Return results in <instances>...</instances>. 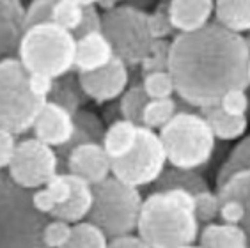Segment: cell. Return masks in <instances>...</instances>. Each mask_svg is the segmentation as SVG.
I'll return each instance as SVG.
<instances>
[{"mask_svg":"<svg viewBox=\"0 0 250 248\" xmlns=\"http://www.w3.org/2000/svg\"><path fill=\"white\" fill-rule=\"evenodd\" d=\"M73 225L62 220H52L43 230V241L48 248H64L71 239Z\"/></svg>","mask_w":250,"mask_h":248,"instance_id":"obj_36","label":"cell"},{"mask_svg":"<svg viewBox=\"0 0 250 248\" xmlns=\"http://www.w3.org/2000/svg\"><path fill=\"white\" fill-rule=\"evenodd\" d=\"M61 174L57 151L38 139H25L18 142L9 165L11 181L23 190H41Z\"/></svg>","mask_w":250,"mask_h":248,"instance_id":"obj_10","label":"cell"},{"mask_svg":"<svg viewBox=\"0 0 250 248\" xmlns=\"http://www.w3.org/2000/svg\"><path fill=\"white\" fill-rule=\"evenodd\" d=\"M53 7L55 2L50 0H34L25 11V30L38 25L53 23Z\"/></svg>","mask_w":250,"mask_h":248,"instance_id":"obj_35","label":"cell"},{"mask_svg":"<svg viewBox=\"0 0 250 248\" xmlns=\"http://www.w3.org/2000/svg\"><path fill=\"white\" fill-rule=\"evenodd\" d=\"M137 135H139V126L126 119H119L112 123L105 131V139H103V149L110 160H121V158L128 156L133 151L135 144H137Z\"/></svg>","mask_w":250,"mask_h":248,"instance_id":"obj_20","label":"cell"},{"mask_svg":"<svg viewBox=\"0 0 250 248\" xmlns=\"http://www.w3.org/2000/svg\"><path fill=\"white\" fill-rule=\"evenodd\" d=\"M29 83L34 94L39 96V98H43V100H48L50 94H52V89H53L52 78L44 77V75H30Z\"/></svg>","mask_w":250,"mask_h":248,"instance_id":"obj_43","label":"cell"},{"mask_svg":"<svg viewBox=\"0 0 250 248\" xmlns=\"http://www.w3.org/2000/svg\"><path fill=\"white\" fill-rule=\"evenodd\" d=\"M220 199L211 190L193 195V211H195V218L199 220V224H213L215 218L220 216Z\"/></svg>","mask_w":250,"mask_h":248,"instance_id":"obj_34","label":"cell"},{"mask_svg":"<svg viewBox=\"0 0 250 248\" xmlns=\"http://www.w3.org/2000/svg\"><path fill=\"white\" fill-rule=\"evenodd\" d=\"M34 139L46 144L50 147L59 149L66 145L75 133V115L66 108L46 101L38 121L34 124Z\"/></svg>","mask_w":250,"mask_h":248,"instance_id":"obj_13","label":"cell"},{"mask_svg":"<svg viewBox=\"0 0 250 248\" xmlns=\"http://www.w3.org/2000/svg\"><path fill=\"white\" fill-rule=\"evenodd\" d=\"M85 100L87 96L83 92L82 85H80L78 73H67L64 77L53 80V89L48 101L66 108L69 114L77 115L82 110Z\"/></svg>","mask_w":250,"mask_h":248,"instance_id":"obj_23","label":"cell"},{"mask_svg":"<svg viewBox=\"0 0 250 248\" xmlns=\"http://www.w3.org/2000/svg\"><path fill=\"white\" fill-rule=\"evenodd\" d=\"M249 85H250V64H249Z\"/></svg>","mask_w":250,"mask_h":248,"instance_id":"obj_48","label":"cell"},{"mask_svg":"<svg viewBox=\"0 0 250 248\" xmlns=\"http://www.w3.org/2000/svg\"><path fill=\"white\" fill-rule=\"evenodd\" d=\"M105 131V124L96 114H92L89 110H80L75 115V133H73L71 140L62 147L55 149L59 156L61 174H66V163L71 151H75L80 145H85V144H103Z\"/></svg>","mask_w":250,"mask_h":248,"instance_id":"obj_16","label":"cell"},{"mask_svg":"<svg viewBox=\"0 0 250 248\" xmlns=\"http://www.w3.org/2000/svg\"><path fill=\"white\" fill-rule=\"evenodd\" d=\"M44 188L50 191V195H52V199L55 201L57 206L66 204V202L71 199L73 191H71V183H69V176H67V174H57Z\"/></svg>","mask_w":250,"mask_h":248,"instance_id":"obj_39","label":"cell"},{"mask_svg":"<svg viewBox=\"0 0 250 248\" xmlns=\"http://www.w3.org/2000/svg\"><path fill=\"white\" fill-rule=\"evenodd\" d=\"M179 112V103L174 98L168 100H151L147 103L142 115V126L147 129H162L165 128L170 121L176 117V114Z\"/></svg>","mask_w":250,"mask_h":248,"instance_id":"obj_28","label":"cell"},{"mask_svg":"<svg viewBox=\"0 0 250 248\" xmlns=\"http://www.w3.org/2000/svg\"><path fill=\"white\" fill-rule=\"evenodd\" d=\"M16 57L30 75L57 80L75 69L77 39L55 23L38 25L25 30Z\"/></svg>","mask_w":250,"mask_h":248,"instance_id":"obj_3","label":"cell"},{"mask_svg":"<svg viewBox=\"0 0 250 248\" xmlns=\"http://www.w3.org/2000/svg\"><path fill=\"white\" fill-rule=\"evenodd\" d=\"M168 59H170V41L160 39L154 41L151 52L146 55V59L140 64L142 75H151V73L168 71Z\"/></svg>","mask_w":250,"mask_h":248,"instance_id":"obj_33","label":"cell"},{"mask_svg":"<svg viewBox=\"0 0 250 248\" xmlns=\"http://www.w3.org/2000/svg\"><path fill=\"white\" fill-rule=\"evenodd\" d=\"M199 114L208 121L215 139L218 140H226V142L238 140L247 133V128H249V117L247 115L234 117V115L226 114L218 105L199 110Z\"/></svg>","mask_w":250,"mask_h":248,"instance_id":"obj_21","label":"cell"},{"mask_svg":"<svg viewBox=\"0 0 250 248\" xmlns=\"http://www.w3.org/2000/svg\"><path fill=\"white\" fill-rule=\"evenodd\" d=\"M69 176V183H71V199L62 206H57L53 211L52 218L53 220H62L67 224H80L89 216L94 204V193H92V186L87 181H83L82 177Z\"/></svg>","mask_w":250,"mask_h":248,"instance_id":"obj_18","label":"cell"},{"mask_svg":"<svg viewBox=\"0 0 250 248\" xmlns=\"http://www.w3.org/2000/svg\"><path fill=\"white\" fill-rule=\"evenodd\" d=\"M222 224L226 225H241L245 220V206L240 201H226L220 207Z\"/></svg>","mask_w":250,"mask_h":248,"instance_id":"obj_40","label":"cell"},{"mask_svg":"<svg viewBox=\"0 0 250 248\" xmlns=\"http://www.w3.org/2000/svg\"><path fill=\"white\" fill-rule=\"evenodd\" d=\"M201 224L193 211V195L185 190L153 191L140 209L137 236L149 248H181L193 245Z\"/></svg>","mask_w":250,"mask_h":248,"instance_id":"obj_2","label":"cell"},{"mask_svg":"<svg viewBox=\"0 0 250 248\" xmlns=\"http://www.w3.org/2000/svg\"><path fill=\"white\" fill-rule=\"evenodd\" d=\"M25 11L18 0H0V61L18 55L25 34Z\"/></svg>","mask_w":250,"mask_h":248,"instance_id":"obj_14","label":"cell"},{"mask_svg":"<svg viewBox=\"0 0 250 248\" xmlns=\"http://www.w3.org/2000/svg\"><path fill=\"white\" fill-rule=\"evenodd\" d=\"M181 248H202L201 245H187V247H181Z\"/></svg>","mask_w":250,"mask_h":248,"instance_id":"obj_46","label":"cell"},{"mask_svg":"<svg viewBox=\"0 0 250 248\" xmlns=\"http://www.w3.org/2000/svg\"><path fill=\"white\" fill-rule=\"evenodd\" d=\"M167 154L160 135L139 126L137 144L128 156L112 162V176L139 190L140 186L154 185L167 168Z\"/></svg>","mask_w":250,"mask_h":248,"instance_id":"obj_9","label":"cell"},{"mask_svg":"<svg viewBox=\"0 0 250 248\" xmlns=\"http://www.w3.org/2000/svg\"><path fill=\"white\" fill-rule=\"evenodd\" d=\"M96 5H98V9H103L105 13H108V11L116 9L119 4H117L116 0H100V2H96Z\"/></svg>","mask_w":250,"mask_h":248,"instance_id":"obj_45","label":"cell"},{"mask_svg":"<svg viewBox=\"0 0 250 248\" xmlns=\"http://www.w3.org/2000/svg\"><path fill=\"white\" fill-rule=\"evenodd\" d=\"M29 77L18 57L0 61V128L13 135L30 131L48 101L34 94Z\"/></svg>","mask_w":250,"mask_h":248,"instance_id":"obj_6","label":"cell"},{"mask_svg":"<svg viewBox=\"0 0 250 248\" xmlns=\"http://www.w3.org/2000/svg\"><path fill=\"white\" fill-rule=\"evenodd\" d=\"M168 15L178 34H190L204 29L215 16L211 0H172L168 2Z\"/></svg>","mask_w":250,"mask_h":248,"instance_id":"obj_15","label":"cell"},{"mask_svg":"<svg viewBox=\"0 0 250 248\" xmlns=\"http://www.w3.org/2000/svg\"><path fill=\"white\" fill-rule=\"evenodd\" d=\"M83 4V20L80 27H78L73 36L75 39H82L89 34H96V32H101V13L98 9L96 2H91V0H82Z\"/></svg>","mask_w":250,"mask_h":248,"instance_id":"obj_37","label":"cell"},{"mask_svg":"<svg viewBox=\"0 0 250 248\" xmlns=\"http://www.w3.org/2000/svg\"><path fill=\"white\" fill-rule=\"evenodd\" d=\"M108 248H149L147 245L139 238V236H123V238H116L108 241Z\"/></svg>","mask_w":250,"mask_h":248,"instance_id":"obj_44","label":"cell"},{"mask_svg":"<svg viewBox=\"0 0 250 248\" xmlns=\"http://www.w3.org/2000/svg\"><path fill=\"white\" fill-rule=\"evenodd\" d=\"M215 21L222 27L243 36L250 32V2L247 0H220L215 2Z\"/></svg>","mask_w":250,"mask_h":248,"instance_id":"obj_24","label":"cell"},{"mask_svg":"<svg viewBox=\"0 0 250 248\" xmlns=\"http://www.w3.org/2000/svg\"><path fill=\"white\" fill-rule=\"evenodd\" d=\"M78 80L87 98L103 105L125 94L130 83V71L125 62L116 57L108 66L98 71L78 73Z\"/></svg>","mask_w":250,"mask_h":248,"instance_id":"obj_11","label":"cell"},{"mask_svg":"<svg viewBox=\"0 0 250 248\" xmlns=\"http://www.w3.org/2000/svg\"><path fill=\"white\" fill-rule=\"evenodd\" d=\"M116 59V52L103 32L89 34L77 41V73H92L108 66Z\"/></svg>","mask_w":250,"mask_h":248,"instance_id":"obj_17","label":"cell"},{"mask_svg":"<svg viewBox=\"0 0 250 248\" xmlns=\"http://www.w3.org/2000/svg\"><path fill=\"white\" fill-rule=\"evenodd\" d=\"M149 101L151 100L146 94L142 82L131 83V85H128L125 94L119 98L121 117L137 124V126H142V115H144V110Z\"/></svg>","mask_w":250,"mask_h":248,"instance_id":"obj_27","label":"cell"},{"mask_svg":"<svg viewBox=\"0 0 250 248\" xmlns=\"http://www.w3.org/2000/svg\"><path fill=\"white\" fill-rule=\"evenodd\" d=\"M147 25L149 32L156 41L160 39H168L170 36H176L170 15H168V2H160L151 13H147Z\"/></svg>","mask_w":250,"mask_h":248,"instance_id":"obj_32","label":"cell"},{"mask_svg":"<svg viewBox=\"0 0 250 248\" xmlns=\"http://www.w3.org/2000/svg\"><path fill=\"white\" fill-rule=\"evenodd\" d=\"M108 241L105 232L98 229L91 222H80L73 225L71 239L64 248H108Z\"/></svg>","mask_w":250,"mask_h":248,"instance_id":"obj_29","label":"cell"},{"mask_svg":"<svg viewBox=\"0 0 250 248\" xmlns=\"http://www.w3.org/2000/svg\"><path fill=\"white\" fill-rule=\"evenodd\" d=\"M27 191L0 176V248H48L43 241L46 215L34 209Z\"/></svg>","mask_w":250,"mask_h":248,"instance_id":"obj_5","label":"cell"},{"mask_svg":"<svg viewBox=\"0 0 250 248\" xmlns=\"http://www.w3.org/2000/svg\"><path fill=\"white\" fill-rule=\"evenodd\" d=\"M245 41H247V44H249V48H250V32H249V36L245 38Z\"/></svg>","mask_w":250,"mask_h":248,"instance_id":"obj_47","label":"cell"},{"mask_svg":"<svg viewBox=\"0 0 250 248\" xmlns=\"http://www.w3.org/2000/svg\"><path fill=\"white\" fill-rule=\"evenodd\" d=\"M167 162L174 168L199 170L211 160L217 139L208 121L199 112L181 110L170 123L158 131Z\"/></svg>","mask_w":250,"mask_h":248,"instance_id":"obj_4","label":"cell"},{"mask_svg":"<svg viewBox=\"0 0 250 248\" xmlns=\"http://www.w3.org/2000/svg\"><path fill=\"white\" fill-rule=\"evenodd\" d=\"M66 174L82 177L91 186H96L112 176V160L101 144H85L71 151Z\"/></svg>","mask_w":250,"mask_h":248,"instance_id":"obj_12","label":"cell"},{"mask_svg":"<svg viewBox=\"0 0 250 248\" xmlns=\"http://www.w3.org/2000/svg\"><path fill=\"white\" fill-rule=\"evenodd\" d=\"M16 145H18L16 135L0 128V170L9 168L11 162H13V156H15Z\"/></svg>","mask_w":250,"mask_h":248,"instance_id":"obj_41","label":"cell"},{"mask_svg":"<svg viewBox=\"0 0 250 248\" xmlns=\"http://www.w3.org/2000/svg\"><path fill=\"white\" fill-rule=\"evenodd\" d=\"M92 193L94 204L87 222L103 230L108 239L131 236L137 230L144 202L137 188L110 176L106 181L92 186Z\"/></svg>","mask_w":250,"mask_h":248,"instance_id":"obj_7","label":"cell"},{"mask_svg":"<svg viewBox=\"0 0 250 248\" xmlns=\"http://www.w3.org/2000/svg\"><path fill=\"white\" fill-rule=\"evenodd\" d=\"M220 106L226 114L229 115H234V117H241V115H247L249 112V96H247V91H240V89H236V91H229L220 101Z\"/></svg>","mask_w":250,"mask_h":248,"instance_id":"obj_38","label":"cell"},{"mask_svg":"<svg viewBox=\"0 0 250 248\" xmlns=\"http://www.w3.org/2000/svg\"><path fill=\"white\" fill-rule=\"evenodd\" d=\"M249 64L245 36L217 21L197 32L176 34L170 41L168 73L176 83V94L190 108L217 106L229 91H247Z\"/></svg>","mask_w":250,"mask_h":248,"instance_id":"obj_1","label":"cell"},{"mask_svg":"<svg viewBox=\"0 0 250 248\" xmlns=\"http://www.w3.org/2000/svg\"><path fill=\"white\" fill-rule=\"evenodd\" d=\"M142 87L149 100H168L176 94V83L168 71L151 73L142 77Z\"/></svg>","mask_w":250,"mask_h":248,"instance_id":"obj_31","label":"cell"},{"mask_svg":"<svg viewBox=\"0 0 250 248\" xmlns=\"http://www.w3.org/2000/svg\"><path fill=\"white\" fill-rule=\"evenodd\" d=\"M249 248H250V247H249Z\"/></svg>","mask_w":250,"mask_h":248,"instance_id":"obj_49","label":"cell"},{"mask_svg":"<svg viewBox=\"0 0 250 248\" xmlns=\"http://www.w3.org/2000/svg\"><path fill=\"white\" fill-rule=\"evenodd\" d=\"M217 195L220 202L226 201H240L245 206V220H243V230L250 243V168L232 176L224 186L217 188Z\"/></svg>","mask_w":250,"mask_h":248,"instance_id":"obj_25","label":"cell"},{"mask_svg":"<svg viewBox=\"0 0 250 248\" xmlns=\"http://www.w3.org/2000/svg\"><path fill=\"white\" fill-rule=\"evenodd\" d=\"M101 32L110 41L116 57L128 67L140 66L156 41L149 32L147 13L133 4H119L103 13Z\"/></svg>","mask_w":250,"mask_h":248,"instance_id":"obj_8","label":"cell"},{"mask_svg":"<svg viewBox=\"0 0 250 248\" xmlns=\"http://www.w3.org/2000/svg\"><path fill=\"white\" fill-rule=\"evenodd\" d=\"M247 168H250V135L241 139L232 147L231 153L227 154L226 162L222 163V167L217 172V177H215L217 188L224 186L232 176L247 170Z\"/></svg>","mask_w":250,"mask_h":248,"instance_id":"obj_26","label":"cell"},{"mask_svg":"<svg viewBox=\"0 0 250 248\" xmlns=\"http://www.w3.org/2000/svg\"><path fill=\"white\" fill-rule=\"evenodd\" d=\"M30 201H32L34 209L46 216L52 215L53 211H55V207H57V204H55V201L52 199V195H50V191L46 190V188L34 190L32 193H30Z\"/></svg>","mask_w":250,"mask_h":248,"instance_id":"obj_42","label":"cell"},{"mask_svg":"<svg viewBox=\"0 0 250 248\" xmlns=\"http://www.w3.org/2000/svg\"><path fill=\"white\" fill-rule=\"evenodd\" d=\"M199 245L202 248H249V238L241 225L208 224L201 229Z\"/></svg>","mask_w":250,"mask_h":248,"instance_id":"obj_19","label":"cell"},{"mask_svg":"<svg viewBox=\"0 0 250 248\" xmlns=\"http://www.w3.org/2000/svg\"><path fill=\"white\" fill-rule=\"evenodd\" d=\"M83 20L82 0H57L53 7V23L67 32H75Z\"/></svg>","mask_w":250,"mask_h":248,"instance_id":"obj_30","label":"cell"},{"mask_svg":"<svg viewBox=\"0 0 250 248\" xmlns=\"http://www.w3.org/2000/svg\"><path fill=\"white\" fill-rule=\"evenodd\" d=\"M167 190H185L192 195H197L202 191H209V185L197 170L167 167L158 177V181L154 183V191Z\"/></svg>","mask_w":250,"mask_h":248,"instance_id":"obj_22","label":"cell"}]
</instances>
